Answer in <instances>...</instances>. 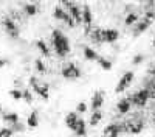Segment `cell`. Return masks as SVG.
<instances>
[{
    "instance_id": "obj_8",
    "label": "cell",
    "mask_w": 155,
    "mask_h": 137,
    "mask_svg": "<svg viewBox=\"0 0 155 137\" xmlns=\"http://www.w3.org/2000/svg\"><path fill=\"white\" fill-rule=\"evenodd\" d=\"M81 16H82V23L85 25V34L90 33V28H92V9H90L88 5H84L82 6V11H81Z\"/></svg>"
},
{
    "instance_id": "obj_4",
    "label": "cell",
    "mask_w": 155,
    "mask_h": 137,
    "mask_svg": "<svg viewBox=\"0 0 155 137\" xmlns=\"http://www.w3.org/2000/svg\"><path fill=\"white\" fill-rule=\"evenodd\" d=\"M129 101H130L132 104H135V106H138V108H144L149 101V91L146 89V87L144 89H140L137 94H134L130 97Z\"/></svg>"
},
{
    "instance_id": "obj_32",
    "label": "cell",
    "mask_w": 155,
    "mask_h": 137,
    "mask_svg": "<svg viewBox=\"0 0 155 137\" xmlns=\"http://www.w3.org/2000/svg\"><path fill=\"white\" fill-rule=\"evenodd\" d=\"M76 112H78V114H84V112H87V104H85L84 101L78 103V106H76Z\"/></svg>"
},
{
    "instance_id": "obj_2",
    "label": "cell",
    "mask_w": 155,
    "mask_h": 137,
    "mask_svg": "<svg viewBox=\"0 0 155 137\" xmlns=\"http://www.w3.org/2000/svg\"><path fill=\"white\" fill-rule=\"evenodd\" d=\"M30 84L33 87L34 94H37L42 100H45V101H48L50 100V86L47 83H41L36 77H30Z\"/></svg>"
},
{
    "instance_id": "obj_29",
    "label": "cell",
    "mask_w": 155,
    "mask_h": 137,
    "mask_svg": "<svg viewBox=\"0 0 155 137\" xmlns=\"http://www.w3.org/2000/svg\"><path fill=\"white\" fill-rule=\"evenodd\" d=\"M9 128L12 129V132H19V131H20V132H23V131H25V126H23V125H22L20 122H19V123H14V125H11Z\"/></svg>"
},
{
    "instance_id": "obj_9",
    "label": "cell",
    "mask_w": 155,
    "mask_h": 137,
    "mask_svg": "<svg viewBox=\"0 0 155 137\" xmlns=\"http://www.w3.org/2000/svg\"><path fill=\"white\" fill-rule=\"evenodd\" d=\"M101 36H102V42H107V44H113L118 41L120 33L113 30V28H106V30H101Z\"/></svg>"
},
{
    "instance_id": "obj_27",
    "label": "cell",
    "mask_w": 155,
    "mask_h": 137,
    "mask_svg": "<svg viewBox=\"0 0 155 137\" xmlns=\"http://www.w3.org/2000/svg\"><path fill=\"white\" fill-rule=\"evenodd\" d=\"M137 20H138V16L135 14V12H130V14H127V17H126L124 23L127 25V27H130V25L137 23Z\"/></svg>"
},
{
    "instance_id": "obj_33",
    "label": "cell",
    "mask_w": 155,
    "mask_h": 137,
    "mask_svg": "<svg viewBox=\"0 0 155 137\" xmlns=\"http://www.w3.org/2000/svg\"><path fill=\"white\" fill-rule=\"evenodd\" d=\"M144 61V56L143 55H137L134 59H132V64H135V66H138V64H141V62Z\"/></svg>"
},
{
    "instance_id": "obj_22",
    "label": "cell",
    "mask_w": 155,
    "mask_h": 137,
    "mask_svg": "<svg viewBox=\"0 0 155 137\" xmlns=\"http://www.w3.org/2000/svg\"><path fill=\"white\" fill-rule=\"evenodd\" d=\"M23 12H25L28 17H33V16L37 14V6H36L34 3H27V5L23 6Z\"/></svg>"
},
{
    "instance_id": "obj_19",
    "label": "cell",
    "mask_w": 155,
    "mask_h": 137,
    "mask_svg": "<svg viewBox=\"0 0 155 137\" xmlns=\"http://www.w3.org/2000/svg\"><path fill=\"white\" fill-rule=\"evenodd\" d=\"M36 47L39 48V52H41V53H42L45 58H48V56L51 55V53H50V48H48V45H47V44H45L42 39H37V41H36Z\"/></svg>"
},
{
    "instance_id": "obj_20",
    "label": "cell",
    "mask_w": 155,
    "mask_h": 137,
    "mask_svg": "<svg viewBox=\"0 0 155 137\" xmlns=\"http://www.w3.org/2000/svg\"><path fill=\"white\" fill-rule=\"evenodd\" d=\"M96 62L99 64V67L102 69V70H112V67H113V64H112V61H109V59H106V58H102V56H99L98 59H96Z\"/></svg>"
},
{
    "instance_id": "obj_3",
    "label": "cell",
    "mask_w": 155,
    "mask_h": 137,
    "mask_svg": "<svg viewBox=\"0 0 155 137\" xmlns=\"http://www.w3.org/2000/svg\"><path fill=\"white\" fill-rule=\"evenodd\" d=\"M61 75L65 80H78V78H81V69L74 62H68V64H65L62 67Z\"/></svg>"
},
{
    "instance_id": "obj_39",
    "label": "cell",
    "mask_w": 155,
    "mask_h": 137,
    "mask_svg": "<svg viewBox=\"0 0 155 137\" xmlns=\"http://www.w3.org/2000/svg\"><path fill=\"white\" fill-rule=\"evenodd\" d=\"M147 2H155V0H147Z\"/></svg>"
},
{
    "instance_id": "obj_23",
    "label": "cell",
    "mask_w": 155,
    "mask_h": 137,
    "mask_svg": "<svg viewBox=\"0 0 155 137\" xmlns=\"http://www.w3.org/2000/svg\"><path fill=\"white\" fill-rule=\"evenodd\" d=\"M88 34H90V41H92V42H96V44H101L102 42L101 28H95V30H92V33H88Z\"/></svg>"
},
{
    "instance_id": "obj_28",
    "label": "cell",
    "mask_w": 155,
    "mask_h": 137,
    "mask_svg": "<svg viewBox=\"0 0 155 137\" xmlns=\"http://www.w3.org/2000/svg\"><path fill=\"white\" fill-rule=\"evenodd\" d=\"M34 66H36V69H37L39 73H45L47 72V67H45V64H44L41 59H36L34 61Z\"/></svg>"
},
{
    "instance_id": "obj_17",
    "label": "cell",
    "mask_w": 155,
    "mask_h": 137,
    "mask_svg": "<svg viewBox=\"0 0 155 137\" xmlns=\"http://www.w3.org/2000/svg\"><path fill=\"white\" fill-rule=\"evenodd\" d=\"M82 53H84V58H85L87 61H96V59L99 58L95 50H93V48H90V47H87V45L82 47Z\"/></svg>"
},
{
    "instance_id": "obj_25",
    "label": "cell",
    "mask_w": 155,
    "mask_h": 137,
    "mask_svg": "<svg viewBox=\"0 0 155 137\" xmlns=\"http://www.w3.org/2000/svg\"><path fill=\"white\" fill-rule=\"evenodd\" d=\"M22 100H25V103H28V104L33 103V94H31L30 89H23L22 91Z\"/></svg>"
},
{
    "instance_id": "obj_5",
    "label": "cell",
    "mask_w": 155,
    "mask_h": 137,
    "mask_svg": "<svg viewBox=\"0 0 155 137\" xmlns=\"http://www.w3.org/2000/svg\"><path fill=\"white\" fill-rule=\"evenodd\" d=\"M2 25H3V28H5V31L8 33V36H11L12 39H17L19 37V27H17V23L12 20L11 17H8V16H5L3 17V20H2Z\"/></svg>"
},
{
    "instance_id": "obj_7",
    "label": "cell",
    "mask_w": 155,
    "mask_h": 137,
    "mask_svg": "<svg viewBox=\"0 0 155 137\" xmlns=\"http://www.w3.org/2000/svg\"><path fill=\"white\" fill-rule=\"evenodd\" d=\"M121 132H124V123H110L104 128L106 137H120Z\"/></svg>"
},
{
    "instance_id": "obj_37",
    "label": "cell",
    "mask_w": 155,
    "mask_h": 137,
    "mask_svg": "<svg viewBox=\"0 0 155 137\" xmlns=\"http://www.w3.org/2000/svg\"><path fill=\"white\" fill-rule=\"evenodd\" d=\"M3 114V109H2V104H0V115Z\"/></svg>"
},
{
    "instance_id": "obj_11",
    "label": "cell",
    "mask_w": 155,
    "mask_h": 137,
    "mask_svg": "<svg viewBox=\"0 0 155 137\" xmlns=\"http://www.w3.org/2000/svg\"><path fill=\"white\" fill-rule=\"evenodd\" d=\"M152 22L153 20H149V19H143V20H140L137 25H135V28H134V36H138V34H141V33H144L150 25H152Z\"/></svg>"
},
{
    "instance_id": "obj_26",
    "label": "cell",
    "mask_w": 155,
    "mask_h": 137,
    "mask_svg": "<svg viewBox=\"0 0 155 137\" xmlns=\"http://www.w3.org/2000/svg\"><path fill=\"white\" fill-rule=\"evenodd\" d=\"M9 97L12 100H16V101H20V100H22V91L17 89V87H14V89L9 91Z\"/></svg>"
},
{
    "instance_id": "obj_1",
    "label": "cell",
    "mask_w": 155,
    "mask_h": 137,
    "mask_svg": "<svg viewBox=\"0 0 155 137\" xmlns=\"http://www.w3.org/2000/svg\"><path fill=\"white\" fill-rule=\"evenodd\" d=\"M51 42H53L54 47V52L59 58H65L70 53V42H68V37L64 34L61 30L54 28L51 31Z\"/></svg>"
},
{
    "instance_id": "obj_38",
    "label": "cell",
    "mask_w": 155,
    "mask_h": 137,
    "mask_svg": "<svg viewBox=\"0 0 155 137\" xmlns=\"http://www.w3.org/2000/svg\"><path fill=\"white\" fill-rule=\"evenodd\" d=\"M152 44H153V47H155V36H153V42H152Z\"/></svg>"
},
{
    "instance_id": "obj_14",
    "label": "cell",
    "mask_w": 155,
    "mask_h": 137,
    "mask_svg": "<svg viewBox=\"0 0 155 137\" xmlns=\"http://www.w3.org/2000/svg\"><path fill=\"white\" fill-rule=\"evenodd\" d=\"M116 108H118L120 114L124 115V114H129V111H130V108H132V103L129 101V98H123V100H120V101H118Z\"/></svg>"
},
{
    "instance_id": "obj_15",
    "label": "cell",
    "mask_w": 155,
    "mask_h": 137,
    "mask_svg": "<svg viewBox=\"0 0 155 137\" xmlns=\"http://www.w3.org/2000/svg\"><path fill=\"white\" fill-rule=\"evenodd\" d=\"M2 118H3V122L8 123V125H14V123H19V122H20L19 114H16V112H3Z\"/></svg>"
},
{
    "instance_id": "obj_18",
    "label": "cell",
    "mask_w": 155,
    "mask_h": 137,
    "mask_svg": "<svg viewBox=\"0 0 155 137\" xmlns=\"http://www.w3.org/2000/svg\"><path fill=\"white\" fill-rule=\"evenodd\" d=\"M74 134L79 135V137H85L87 134V123L84 120H78V125H76V129H74Z\"/></svg>"
},
{
    "instance_id": "obj_30",
    "label": "cell",
    "mask_w": 155,
    "mask_h": 137,
    "mask_svg": "<svg viewBox=\"0 0 155 137\" xmlns=\"http://www.w3.org/2000/svg\"><path fill=\"white\" fill-rule=\"evenodd\" d=\"M12 134L11 128H0V137H12Z\"/></svg>"
},
{
    "instance_id": "obj_34",
    "label": "cell",
    "mask_w": 155,
    "mask_h": 137,
    "mask_svg": "<svg viewBox=\"0 0 155 137\" xmlns=\"http://www.w3.org/2000/svg\"><path fill=\"white\" fill-rule=\"evenodd\" d=\"M144 17H146V19H149V20H153V19H155V12H152V11H147L146 14H144Z\"/></svg>"
},
{
    "instance_id": "obj_21",
    "label": "cell",
    "mask_w": 155,
    "mask_h": 137,
    "mask_svg": "<svg viewBox=\"0 0 155 137\" xmlns=\"http://www.w3.org/2000/svg\"><path fill=\"white\" fill-rule=\"evenodd\" d=\"M101 120H102V112H101V111H93V114H92V117H90L88 125H90V126H96Z\"/></svg>"
},
{
    "instance_id": "obj_12",
    "label": "cell",
    "mask_w": 155,
    "mask_h": 137,
    "mask_svg": "<svg viewBox=\"0 0 155 137\" xmlns=\"http://www.w3.org/2000/svg\"><path fill=\"white\" fill-rule=\"evenodd\" d=\"M78 120H79V117H78V112H68V114L65 115V126L71 131L76 129V125H78Z\"/></svg>"
},
{
    "instance_id": "obj_13",
    "label": "cell",
    "mask_w": 155,
    "mask_h": 137,
    "mask_svg": "<svg viewBox=\"0 0 155 137\" xmlns=\"http://www.w3.org/2000/svg\"><path fill=\"white\" fill-rule=\"evenodd\" d=\"M68 14L73 17L74 23H82V16H81V9L78 8L74 3L68 6Z\"/></svg>"
},
{
    "instance_id": "obj_31",
    "label": "cell",
    "mask_w": 155,
    "mask_h": 137,
    "mask_svg": "<svg viewBox=\"0 0 155 137\" xmlns=\"http://www.w3.org/2000/svg\"><path fill=\"white\" fill-rule=\"evenodd\" d=\"M64 22H65V23L68 25L70 28H74V25H76V23H74V20H73V17L68 14V12L65 14V17H64Z\"/></svg>"
},
{
    "instance_id": "obj_10",
    "label": "cell",
    "mask_w": 155,
    "mask_h": 137,
    "mask_svg": "<svg viewBox=\"0 0 155 137\" xmlns=\"http://www.w3.org/2000/svg\"><path fill=\"white\" fill-rule=\"evenodd\" d=\"M102 104H104V94H102V91H96L92 95V109L99 111Z\"/></svg>"
},
{
    "instance_id": "obj_24",
    "label": "cell",
    "mask_w": 155,
    "mask_h": 137,
    "mask_svg": "<svg viewBox=\"0 0 155 137\" xmlns=\"http://www.w3.org/2000/svg\"><path fill=\"white\" fill-rule=\"evenodd\" d=\"M65 14H67V11H64L61 6H56V8L53 9V16H54V19H58V20H64Z\"/></svg>"
},
{
    "instance_id": "obj_16",
    "label": "cell",
    "mask_w": 155,
    "mask_h": 137,
    "mask_svg": "<svg viewBox=\"0 0 155 137\" xmlns=\"http://www.w3.org/2000/svg\"><path fill=\"white\" fill-rule=\"evenodd\" d=\"M27 126L31 128V129H34V128L39 126V114H37V111L30 112V115L27 118Z\"/></svg>"
},
{
    "instance_id": "obj_6",
    "label": "cell",
    "mask_w": 155,
    "mask_h": 137,
    "mask_svg": "<svg viewBox=\"0 0 155 137\" xmlns=\"http://www.w3.org/2000/svg\"><path fill=\"white\" fill-rule=\"evenodd\" d=\"M134 77H135V73L134 72H126L123 77L120 78V81H118V84H116V87H115V92L116 94H121V92H124L129 86L132 84V81H134Z\"/></svg>"
},
{
    "instance_id": "obj_36",
    "label": "cell",
    "mask_w": 155,
    "mask_h": 137,
    "mask_svg": "<svg viewBox=\"0 0 155 137\" xmlns=\"http://www.w3.org/2000/svg\"><path fill=\"white\" fill-rule=\"evenodd\" d=\"M59 2H62L65 6H70V5H73V0H59Z\"/></svg>"
},
{
    "instance_id": "obj_35",
    "label": "cell",
    "mask_w": 155,
    "mask_h": 137,
    "mask_svg": "<svg viewBox=\"0 0 155 137\" xmlns=\"http://www.w3.org/2000/svg\"><path fill=\"white\" fill-rule=\"evenodd\" d=\"M9 64V61L8 59H5V58H0V69H3L5 66H8Z\"/></svg>"
}]
</instances>
